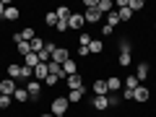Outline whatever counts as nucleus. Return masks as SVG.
I'll return each mask as SVG.
<instances>
[{
  "label": "nucleus",
  "mask_w": 156,
  "mask_h": 117,
  "mask_svg": "<svg viewBox=\"0 0 156 117\" xmlns=\"http://www.w3.org/2000/svg\"><path fill=\"white\" fill-rule=\"evenodd\" d=\"M8 78H13V81H31L34 78V70L26 65H8Z\"/></svg>",
  "instance_id": "obj_1"
},
{
  "label": "nucleus",
  "mask_w": 156,
  "mask_h": 117,
  "mask_svg": "<svg viewBox=\"0 0 156 117\" xmlns=\"http://www.w3.org/2000/svg\"><path fill=\"white\" fill-rule=\"evenodd\" d=\"M68 107H70V101H68V96H55V99H52V107H50V112H52L55 117H65Z\"/></svg>",
  "instance_id": "obj_2"
},
{
  "label": "nucleus",
  "mask_w": 156,
  "mask_h": 117,
  "mask_svg": "<svg viewBox=\"0 0 156 117\" xmlns=\"http://www.w3.org/2000/svg\"><path fill=\"white\" fill-rule=\"evenodd\" d=\"M16 81H13V78H3V81H0V94H5V96H13L16 94Z\"/></svg>",
  "instance_id": "obj_3"
},
{
  "label": "nucleus",
  "mask_w": 156,
  "mask_h": 117,
  "mask_svg": "<svg viewBox=\"0 0 156 117\" xmlns=\"http://www.w3.org/2000/svg\"><path fill=\"white\" fill-rule=\"evenodd\" d=\"M26 91H29V99H39V94H42V81H26Z\"/></svg>",
  "instance_id": "obj_4"
},
{
  "label": "nucleus",
  "mask_w": 156,
  "mask_h": 117,
  "mask_svg": "<svg viewBox=\"0 0 156 117\" xmlns=\"http://www.w3.org/2000/svg\"><path fill=\"white\" fill-rule=\"evenodd\" d=\"M68 26H70V29H78V31H81V29L86 26L83 13H70V18H68Z\"/></svg>",
  "instance_id": "obj_5"
},
{
  "label": "nucleus",
  "mask_w": 156,
  "mask_h": 117,
  "mask_svg": "<svg viewBox=\"0 0 156 117\" xmlns=\"http://www.w3.org/2000/svg\"><path fill=\"white\" fill-rule=\"evenodd\" d=\"M52 60L62 65V62H68V60H70V52H68L65 47H55V50H52Z\"/></svg>",
  "instance_id": "obj_6"
},
{
  "label": "nucleus",
  "mask_w": 156,
  "mask_h": 117,
  "mask_svg": "<svg viewBox=\"0 0 156 117\" xmlns=\"http://www.w3.org/2000/svg\"><path fill=\"white\" fill-rule=\"evenodd\" d=\"M91 91H94V96H107V94H109L107 81H104V78H96V81H94V89H91Z\"/></svg>",
  "instance_id": "obj_7"
},
{
  "label": "nucleus",
  "mask_w": 156,
  "mask_h": 117,
  "mask_svg": "<svg viewBox=\"0 0 156 117\" xmlns=\"http://www.w3.org/2000/svg\"><path fill=\"white\" fill-rule=\"evenodd\" d=\"M148 96H151V91H148V89H146V86H143V83H140V86H138V89H135V91H133V101H140V104H143V101H148Z\"/></svg>",
  "instance_id": "obj_8"
},
{
  "label": "nucleus",
  "mask_w": 156,
  "mask_h": 117,
  "mask_svg": "<svg viewBox=\"0 0 156 117\" xmlns=\"http://www.w3.org/2000/svg\"><path fill=\"white\" fill-rule=\"evenodd\" d=\"M83 18H86V23H99L101 21V13H99V8H86Z\"/></svg>",
  "instance_id": "obj_9"
},
{
  "label": "nucleus",
  "mask_w": 156,
  "mask_h": 117,
  "mask_svg": "<svg viewBox=\"0 0 156 117\" xmlns=\"http://www.w3.org/2000/svg\"><path fill=\"white\" fill-rule=\"evenodd\" d=\"M47 70H50V76H57L60 81H62V78H68V76H65V70H62V65H60V62H55V60L47 62Z\"/></svg>",
  "instance_id": "obj_10"
},
{
  "label": "nucleus",
  "mask_w": 156,
  "mask_h": 117,
  "mask_svg": "<svg viewBox=\"0 0 156 117\" xmlns=\"http://www.w3.org/2000/svg\"><path fill=\"white\" fill-rule=\"evenodd\" d=\"M50 76V70H47V65L44 62H39L37 68H34V81H42V83H44V78Z\"/></svg>",
  "instance_id": "obj_11"
},
{
  "label": "nucleus",
  "mask_w": 156,
  "mask_h": 117,
  "mask_svg": "<svg viewBox=\"0 0 156 117\" xmlns=\"http://www.w3.org/2000/svg\"><path fill=\"white\" fill-rule=\"evenodd\" d=\"M96 8H99L101 16H107V13L115 11V3H112V0H96Z\"/></svg>",
  "instance_id": "obj_12"
},
{
  "label": "nucleus",
  "mask_w": 156,
  "mask_h": 117,
  "mask_svg": "<svg viewBox=\"0 0 156 117\" xmlns=\"http://www.w3.org/2000/svg\"><path fill=\"white\" fill-rule=\"evenodd\" d=\"M94 109H99V112L109 109V96H94Z\"/></svg>",
  "instance_id": "obj_13"
},
{
  "label": "nucleus",
  "mask_w": 156,
  "mask_h": 117,
  "mask_svg": "<svg viewBox=\"0 0 156 117\" xmlns=\"http://www.w3.org/2000/svg\"><path fill=\"white\" fill-rule=\"evenodd\" d=\"M44 44H47V42H44L42 37H34L31 42H29V47H31V52H37V55H39L42 50H44Z\"/></svg>",
  "instance_id": "obj_14"
},
{
  "label": "nucleus",
  "mask_w": 156,
  "mask_h": 117,
  "mask_svg": "<svg viewBox=\"0 0 156 117\" xmlns=\"http://www.w3.org/2000/svg\"><path fill=\"white\" fill-rule=\"evenodd\" d=\"M65 83H68V89H81V86H83V81H81V76H78V73H76V76H68L65 78Z\"/></svg>",
  "instance_id": "obj_15"
},
{
  "label": "nucleus",
  "mask_w": 156,
  "mask_h": 117,
  "mask_svg": "<svg viewBox=\"0 0 156 117\" xmlns=\"http://www.w3.org/2000/svg\"><path fill=\"white\" fill-rule=\"evenodd\" d=\"M18 16H21V11H18L16 5H8V8H5V13H3V18H5V21H16Z\"/></svg>",
  "instance_id": "obj_16"
},
{
  "label": "nucleus",
  "mask_w": 156,
  "mask_h": 117,
  "mask_svg": "<svg viewBox=\"0 0 156 117\" xmlns=\"http://www.w3.org/2000/svg\"><path fill=\"white\" fill-rule=\"evenodd\" d=\"M23 65H26V68H31V70H34V68L39 65V55H37V52H29V55L23 57Z\"/></svg>",
  "instance_id": "obj_17"
},
{
  "label": "nucleus",
  "mask_w": 156,
  "mask_h": 117,
  "mask_svg": "<svg viewBox=\"0 0 156 117\" xmlns=\"http://www.w3.org/2000/svg\"><path fill=\"white\" fill-rule=\"evenodd\" d=\"M135 78H138V81H146V78H148V65H146V62H138V68H135Z\"/></svg>",
  "instance_id": "obj_18"
},
{
  "label": "nucleus",
  "mask_w": 156,
  "mask_h": 117,
  "mask_svg": "<svg viewBox=\"0 0 156 117\" xmlns=\"http://www.w3.org/2000/svg\"><path fill=\"white\" fill-rule=\"evenodd\" d=\"M62 70H65V76H76L78 73V65H76V60H68V62H62Z\"/></svg>",
  "instance_id": "obj_19"
},
{
  "label": "nucleus",
  "mask_w": 156,
  "mask_h": 117,
  "mask_svg": "<svg viewBox=\"0 0 156 117\" xmlns=\"http://www.w3.org/2000/svg\"><path fill=\"white\" fill-rule=\"evenodd\" d=\"M83 86H81V89H73V91H68V101H81L83 99Z\"/></svg>",
  "instance_id": "obj_20"
},
{
  "label": "nucleus",
  "mask_w": 156,
  "mask_h": 117,
  "mask_svg": "<svg viewBox=\"0 0 156 117\" xmlns=\"http://www.w3.org/2000/svg\"><path fill=\"white\" fill-rule=\"evenodd\" d=\"M120 86H122V81H120L117 76L107 78V89H109V91H120Z\"/></svg>",
  "instance_id": "obj_21"
},
{
  "label": "nucleus",
  "mask_w": 156,
  "mask_h": 117,
  "mask_svg": "<svg viewBox=\"0 0 156 117\" xmlns=\"http://www.w3.org/2000/svg\"><path fill=\"white\" fill-rule=\"evenodd\" d=\"M101 50H104V42H101V39H91V44H89V52H94V55H99Z\"/></svg>",
  "instance_id": "obj_22"
},
{
  "label": "nucleus",
  "mask_w": 156,
  "mask_h": 117,
  "mask_svg": "<svg viewBox=\"0 0 156 117\" xmlns=\"http://www.w3.org/2000/svg\"><path fill=\"white\" fill-rule=\"evenodd\" d=\"M138 86H140V81H138V78H135V73H133V76H128V78H125V89L135 91V89H138Z\"/></svg>",
  "instance_id": "obj_23"
},
{
  "label": "nucleus",
  "mask_w": 156,
  "mask_h": 117,
  "mask_svg": "<svg viewBox=\"0 0 156 117\" xmlns=\"http://www.w3.org/2000/svg\"><path fill=\"white\" fill-rule=\"evenodd\" d=\"M55 13H57V18H60V21H68V18H70V13H73V11H70V8H68V5H60V8H57Z\"/></svg>",
  "instance_id": "obj_24"
},
{
  "label": "nucleus",
  "mask_w": 156,
  "mask_h": 117,
  "mask_svg": "<svg viewBox=\"0 0 156 117\" xmlns=\"http://www.w3.org/2000/svg\"><path fill=\"white\" fill-rule=\"evenodd\" d=\"M91 44V34L89 31H81L78 34V47H89Z\"/></svg>",
  "instance_id": "obj_25"
},
{
  "label": "nucleus",
  "mask_w": 156,
  "mask_h": 117,
  "mask_svg": "<svg viewBox=\"0 0 156 117\" xmlns=\"http://www.w3.org/2000/svg\"><path fill=\"white\" fill-rule=\"evenodd\" d=\"M57 21H60V18H57V13H55V11H50V13L44 16V23H47V26H52V29L57 26Z\"/></svg>",
  "instance_id": "obj_26"
},
{
  "label": "nucleus",
  "mask_w": 156,
  "mask_h": 117,
  "mask_svg": "<svg viewBox=\"0 0 156 117\" xmlns=\"http://www.w3.org/2000/svg\"><path fill=\"white\" fill-rule=\"evenodd\" d=\"M107 23H109V26L115 29L117 23H120V13H117V11H112V13H107Z\"/></svg>",
  "instance_id": "obj_27"
},
{
  "label": "nucleus",
  "mask_w": 156,
  "mask_h": 117,
  "mask_svg": "<svg viewBox=\"0 0 156 117\" xmlns=\"http://www.w3.org/2000/svg\"><path fill=\"white\" fill-rule=\"evenodd\" d=\"M130 62H133V55L130 52H120V68H128Z\"/></svg>",
  "instance_id": "obj_28"
},
{
  "label": "nucleus",
  "mask_w": 156,
  "mask_h": 117,
  "mask_svg": "<svg viewBox=\"0 0 156 117\" xmlns=\"http://www.w3.org/2000/svg\"><path fill=\"white\" fill-rule=\"evenodd\" d=\"M16 52H18V55H23V57H26L29 52H31V47H29V42H18V44H16Z\"/></svg>",
  "instance_id": "obj_29"
},
{
  "label": "nucleus",
  "mask_w": 156,
  "mask_h": 117,
  "mask_svg": "<svg viewBox=\"0 0 156 117\" xmlns=\"http://www.w3.org/2000/svg\"><path fill=\"white\" fill-rule=\"evenodd\" d=\"M13 99H16V101H29V91H26V89H16Z\"/></svg>",
  "instance_id": "obj_30"
},
{
  "label": "nucleus",
  "mask_w": 156,
  "mask_h": 117,
  "mask_svg": "<svg viewBox=\"0 0 156 117\" xmlns=\"http://www.w3.org/2000/svg\"><path fill=\"white\" fill-rule=\"evenodd\" d=\"M120 21H130V18H133V11H130V8H120Z\"/></svg>",
  "instance_id": "obj_31"
},
{
  "label": "nucleus",
  "mask_w": 156,
  "mask_h": 117,
  "mask_svg": "<svg viewBox=\"0 0 156 117\" xmlns=\"http://www.w3.org/2000/svg\"><path fill=\"white\" fill-rule=\"evenodd\" d=\"M143 5H146L143 0H130V5H128V8H130V11H133V13H138V11H140V8H143Z\"/></svg>",
  "instance_id": "obj_32"
},
{
  "label": "nucleus",
  "mask_w": 156,
  "mask_h": 117,
  "mask_svg": "<svg viewBox=\"0 0 156 117\" xmlns=\"http://www.w3.org/2000/svg\"><path fill=\"white\" fill-rule=\"evenodd\" d=\"M11 101H13V96H0V109H8V107H11Z\"/></svg>",
  "instance_id": "obj_33"
},
{
  "label": "nucleus",
  "mask_w": 156,
  "mask_h": 117,
  "mask_svg": "<svg viewBox=\"0 0 156 117\" xmlns=\"http://www.w3.org/2000/svg\"><path fill=\"white\" fill-rule=\"evenodd\" d=\"M120 52H130V39H120Z\"/></svg>",
  "instance_id": "obj_34"
},
{
  "label": "nucleus",
  "mask_w": 156,
  "mask_h": 117,
  "mask_svg": "<svg viewBox=\"0 0 156 117\" xmlns=\"http://www.w3.org/2000/svg\"><path fill=\"white\" fill-rule=\"evenodd\" d=\"M57 81H60L57 76H47L44 78V86H57Z\"/></svg>",
  "instance_id": "obj_35"
},
{
  "label": "nucleus",
  "mask_w": 156,
  "mask_h": 117,
  "mask_svg": "<svg viewBox=\"0 0 156 117\" xmlns=\"http://www.w3.org/2000/svg\"><path fill=\"white\" fill-rule=\"evenodd\" d=\"M68 29H70V26H68V21H57L55 31H68Z\"/></svg>",
  "instance_id": "obj_36"
},
{
  "label": "nucleus",
  "mask_w": 156,
  "mask_h": 117,
  "mask_svg": "<svg viewBox=\"0 0 156 117\" xmlns=\"http://www.w3.org/2000/svg\"><path fill=\"white\" fill-rule=\"evenodd\" d=\"M112 31H115V29H112L109 23H104V26H101V34H104V37H112Z\"/></svg>",
  "instance_id": "obj_37"
},
{
  "label": "nucleus",
  "mask_w": 156,
  "mask_h": 117,
  "mask_svg": "<svg viewBox=\"0 0 156 117\" xmlns=\"http://www.w3.org/2000/svg\"><path fill=\"white\" fill-rule=\"evenodd\" d=\"M76 52H78V57H86V55H91V52H89V47H78Z\"/></svg>",
  "instance_id": "obj_38"
},
{
  "label": "nucleus",
  "mask_w": 156,
  "mask_h": 117,
  "mask_svg": "<svg viewBox=\"0 0 156 117\" xmlns=\"http://www.w3.org/2000/svg\"><path fill=\"white\" fill-rule=\"evenodd\" d=\"M107 96H109V107H117V104H120V99H117L115 94H107Z\"/></svg>",
  "instance_id": "obj_39"
},
{
  "label": "nucleus",
  "mask_w": 156,
  "mask_h": 117,
  "mask_svg": "<svg viewBox=\"0 0 156 117\" xmlns=\"http://www.w3.org/2000/svg\"><path fill=\"white\" fill-rule=\"evenodd\" d=\"M122 99H128V101H130V99H133V91H130V89H125V91H122Z\"/></svg>",
  "instance_id": "obj_40"
},
{
  "label": "nucleus",
  "mask_w": 156,
  "mask_h": 117,
  "mask_svg": "<svg viewBox=\"0 0 156 117\" xmlns=\"http://www.w3.org/2000/svg\"><path fill=\"white\" fill-rule=\"evenodd\" d=\"M5 8H8V3H5V0H0V18H3V13H5Z\"/></svg>",
  "instance_id": "obj_41"
},
{
  "label": "nucleus",
  "mask_w": 156,
  "mask_h": 117,
  "mask_svg": "<svg viewBox=\"0 0 156 117\" xmlns=\"http://www.w3.org/2000/svg\"><path fill=\"white\" fill-rule=\"evenodd\" d=\"M39 117H55V115H52V112H44V115H39Z\"/></svg>",
  "instance_id": "obj_42"
},
{
  "label": "nucleus",
  "mask_w": 156,
  "mask_h": 117,
  "mask_svg": "<svg viewBox=\"0 0 156 117\" xmlns=\"http://www.w3.org/2000/svg\"><path fill=\"white\" fill-rule=\"evenodd\" d=\"M0 96H3V94H0Z\"/></svg>",
  "instance_id": "obj_43"
}]
</instances>
